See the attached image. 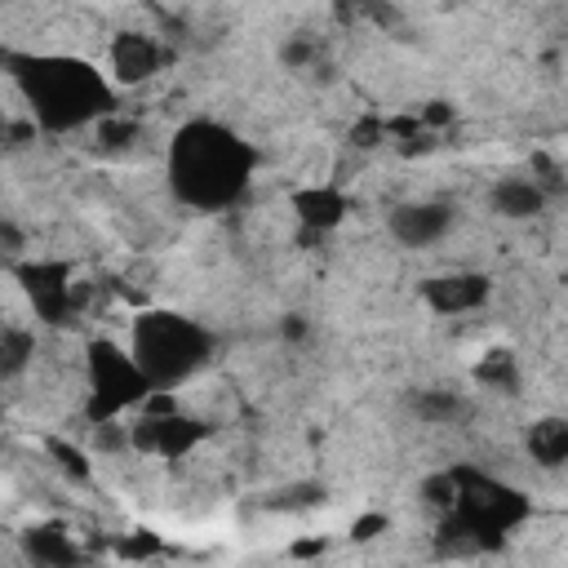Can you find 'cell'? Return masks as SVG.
<instances>
[{
	"mask_svg": "<svg viewBox=\"0 0 568 568\" xmlns=\"http://www.w3.org/2000/svg\"><path fill=\"white\" fill-rule=\"evenodd\" d=\"M0 62L40 133H75L115 111L111 75L75 53H0Z\"/></svg>",
	"mask_w": 568,
	"mask_h": 568,
	"instance_id": "cell-1",
	"label": "cell"
},
{
	"mask_svg": "<svg viewBox=\"0 0 568 568\" xmlns=\"http://www.w3.org/2000/svg\"><path fill=\"white\" fill-rule=\"evenodd\" d=\"M253 164H257L253 146L231 124L195 115L173 133L164 173H169V191L178 195V204L195 213H222L240 204V195L248 191Z\"/></svg>",
	"mask_w": 568,
	"mask_h": 568,
	"instance_id": "cell-2",
	"label": "cell"
},
{
	"mask_svg": "<svg viewBox=\"0 0 568 568\" xmlns=\"http://www.w3.org/2000/svg\"><path fill=\"white\" fill-rule=\"evenodd\" d=\"M453 484H457V497H453V510L444 515L439 532L453 537L457 550H493L515 528H524L532 519V501L519 488H510L475 466H453Z\"/></svg>",
	"mask_w": 568,
	"mask_h": 568,
	"instance_id": "cell-3",
	"label": "cell"
},
{
	"mask_svg": "<svg viewBox=\"0 0 568 568\" xmlns=\"http://www.w3.org/2000/svg\"><path fill=\"white\" fill-rule=\"evenodd\" d=\"M129 355L138 359V368L146 373L151 386L173 390L213 359V333L182 311L155 306V311H142L133 320Z\"/></svg>",
	"mask_w": 568,
	"mask_h": 568,
	"instance_id": "cell-4",
	"label": "cell"
},
{
	"mask_svg": "<svg viewBox=\"0 0 568 568\" xmlns=\"http://www.w3.org/2000/svg\"><path fill=\"white\" fill-rule=\"evenodd\" d=\"M84 386H89L84 390V422L89 426L124 417L151 390V382L138 368V359L120 342H111V337H93L84 346Z\"/></svg>",
	"mask_w": 568,
	"mask_h": 568,
	"instance_id": "cell-5",
	"label": "cell"
},
{
	"mask_svg": "<svg viewBox=\"0 0 568 568\" xmlns=\"http://www.w3.org/2000/svg\"><path fill=\"white\" fill-rule=\"evenodd\" d=\"M13 280L22 284L36 320H44L53 328H67V324H75L84 315L89 288L71 280V266L67 262H58V257H22L13 266Z\"/></svg>",
	"mask_w": 568,
	"mask_h": 568,
	"instance_id": "cell-6",
	"label": "cell"
},
{
	"mask_svg": "<svg viewBox=\"0 0 568 568\" xmlns=\"http://www.w3.org/2000/svg\"><path fill=\"white\" fill-rule=\"evenodd\" d=\"M106 67L111 84H142L169 67V49L146 31H115L106 40Z\"/></svg>",
	"mask_w": 568,
	"mask_h": 568,
	"instance_id": "cell-7",
	"label": "cell"
},
{
	"mask_svg": "<svg viewBox=\"0 0 568 568\" xmlns=\"http://www.w3.org/2000/svg\"><path fill=\"white\" fill-rule=\"evenodd\" d=\"M386 231L404 248H430V244H439L453 231V204H444V200H408V204H395L390 217H386Z\"/></svg>",
	"mask_w": 568,
	"mask_h": 568,
	"instance_id": "cell-8",
	"label": "cell"
},
{
	"mask_svg": "<svg viewBox=\"0 0 568 568\" xmlns=\"http://www.w3.org/2000/svg\"><path fill=\"white\" fill-rule=\"evenodd\" d=\"M488 297H493V275L484 271H444L422 284V302L435 315H470L484 311Z\"/></svg>",
	"mask_w": 568,
	"mask_h": 568,
	"instance_id": "cell-9",
	"label": "cell"
},
{
	"mask_svg": "<svg viewBox=\"0 0 568 568\" xmlns=\"http://www.w3.org/2000/svg\"><path fill=\"white\" fill-rule=\"evenodd\" d=\"M288 209H293V217H297V226L306 235H328L333 226L346 222L351 200L337 186H328V182H311V186L288 191Z\"/></svg>",
	"mask_w": 568,
	"mask_h": 568,
	"instance_id": "cell-10",
	"label": "cell"
},
{
	"mask_svg": "<svg viewBox=\"0 0 568 568\" xmlns=\"http://www.w3.org/2000/svg\"><path fill=\"white\" fill-rule=\"evenodd\" d=\"M22 555L31 564H44V568H67V564H80L84 559L80 541L62 524H36V528H27L22 532Z\"/></svg>",
	"mask_w": 568,
	"mask_h": 568,
	"instance_id": "cell-11",
	"label": "cell"
},
{
	"mask_svg": "<svg viewBox=\"0 0 568 568\" xmlns=\"http://www.w3.org/2000/svg\"><path fill=\"white\" fill-rule=\"evenodd\" d=\"M488 204H493L497 217L524 222V217H537L546 209V186L541 182H528V178H501L488 191Z\"/></svg>",
	"mask_w": 568,
	"mask_h": 568,
	"instance_id": "cell-12",
	"label": "cell"
},
{
	"mask_svg": "<svg viewBox=\"0 0 568 568\" xmlns=\"http://www.w3.org/2000/svg\"><path fill=\"white\" fill-rule=\"evenodd\" d=\"M524 448L528 457L541 466V470H559L568 462V417L550 413V417H537L528 430H524Z\"/></svg>",
	"mask_w": 568,
	"mask_h": 568,
	"instance_id": "cell-13",
	"label": "cell"
},
{
	"mask_svg": "<svg viewBox=\"0 0 568 568\" xmlns=\"http://www.w3.org/2000/svg\"><path fill=\"white\" fill-rule=\"evenodd\" d=\"M470 377H475L484 390H501V395H515V390H519V359H515V351H506V346H493V351H484V355L475 359Z\"/></svg>",
	"mask_w": 568,
	"mask_h": 568,
	"instance_id": "cell-14",
	"label": "cell"
},
{
	"mask_svg": "<svg viewBox=\"0 0 568 568\" xmlns=\"http://www.w3.org/2000/svg\"><path fill=\"white\" fill-rule=\"evenodd\" d=\"M413 413H417L426 426H453V422L466 417V399H462L457 390L430 386V390H417V395H413Z\"/></svg>",
	"mask_w": 568,
	"mask_h": 568,
	"instance_id": "cell-15",
	"label": "cell"
},
{
	"mask_svg": "<svg viewBox=\"0 0 568 568\" xmlns=\"http://www.w3.org/2000/svg\"><path fill=\"white\" fill-rule=\"evenodd\" d=\"M31 359H36V333L22 324H4L0 328V382L27 373Z\"/></svg>",
	"mask_w": 568,
	"mask_h": 568,
	"instance_id": "cell-16",
	"label": "cell"
},
{
	"mask_svg": "<svg viewBox=\"0 0 568 568\" xmlns=\"http://www.w3.org/2000/svg\"><path fill=\"white\" fill-rule=\"evenodd\" d=\"M49 457H53V462H58V470H62V475H71L75 484H89V479H93V462H89V453H84L80 444L49 439Z\"/></svg>",
	"mask_w": 568,
	"mask_h": 568,
	"instance_id": "cell-17",
	"label": "cell"
},
{
	"mask_svg": "<svg viewBox=\"0 0 568 568\" xmlns=\"http://www.w3.org/2000/svg\"><path fill=\"white\" fill-rule=\"evenodd\" d=\"M133 138H138V120H129V115H120V111H111V115L98 120V142H102L106 151H120V146H129Z\"/></svg>",
	"mask_w": 568,
	"mask_h": 568,
	"instance_id": "cell-18",
	"label": "cell"
},
{
	"mask_svg": "<svg viewBox=\"0 0 568 568\" xmlns=\"http://www.w3.org/2000/svg\"><path fill=\"white\" fill-rule=\"evenodd\" d=\"M422 497H426V506H430V510H439V515H448V510H453V497H457V484H453V470H439V475H430V479L422 484Z\"/></svg>",
	"mask_w": 568,
	"mask_h": 568,
	"instance_id": "cell-19",
	"label": "cell"
},
{
	"mask_svg": "<svg viewBox=\"0 0 568 568\" xmlns=\"http://www.w3.org/2000/svg\"><path fill=\"white\" fill-rule=\"evenodd\" d=\"M115 550H120V559H155L164 550V541L151 528H138V532H124Z\"/></svg>",
	"mask_w": 568,
	"mask_h": 568,
	"instance_id": "cell-20",
	"label": "cell"
},
{
	"mask_svg": "<svg viewBox=\"0 0 568 568\" xmlns=\"http://www.w3.org/2000/svg\"><path fill=\"white\" fill-rule=\"evenodd\" d=\"M22 253H27V231L13 222V217H4L0 213V262H22Z\"/></svg>",
	"mask_w": 568,
	"mask_h": 568,
	"instance_id": "cell-21",
	"label": "cell"
},
{
	"mask_svg": "<svg viewBox=\"0 0 568 568\" xmlns=\"http://www.w3.org/2000/svg\"><path fill=\"white\" fill-rule=\"evenodd\" d=\"M386 138V120H377V115H364L355 129H351V142L355 146H377Z\"/></svg>",
	"mask_w": 568,
	"mask_h": 568,
	"instance_id": "cell-22",
	"label": "cell"
},
{
	"mask_svg": "<svg viewBox=\"0 0 568 568\" xmlns=\"http://www.w3.org/2000/svg\"><path fill=\"white\" fill-rule=\"evenodd\" d=\"M417 124L430 133V129H444V124H453V106L448 102H426L422 111H417Z\"/></svg>",
	"mask_w": 568,
	"mask_h": 568,
	"instance_id": "cell-23",
	"label": "cell"
},
{
	"mask_svg": "<svg viewBox=\"0 0 568 568\" xmlns=\"http://www.w3.org/2000/svg\"><path fill=\"white\" fill-rule=\"evenodd\" d=\"M386 528H390V519L373 510V515H359V519L351 524V537H355V541H373V537H377V532H386Z\"/></svg>",
	"mask_w": 568,
	"mask_h": 568,
	"instance_id": "cell-24",
	"label": "cell"
},
{
	"mask_svg": "<svg viewBox=\"0 0 568 568\" xmlns=\"http://www.w3.org/2000/svg\"><path fill=\"white\" fill-rule=\"evenodd\" d=\"M315 53H320L315 40H288V44H284V62H288V67H306Z\"/></svg>",
	"mask_w": 568,
	"mask_h": 568,
	"instance_id": "cell-25",
	"label": "cell"
},
{
	"mask_svg": "<svg viewBox=\"0 0 568 568\" xmlns=\"http://www.w3.org/2000/svg\"><path fill=\"white\" fill-rule=\"evenodd\" d=\"M324 550H328L324 541H297V546H293V555H297V559H311V555H324Z\"/></svg>",
	"mask_w": 568,
	"mask_h": 568,
	"instance_id": "cell-26",
	"label": "cell"
}]
</instances>
